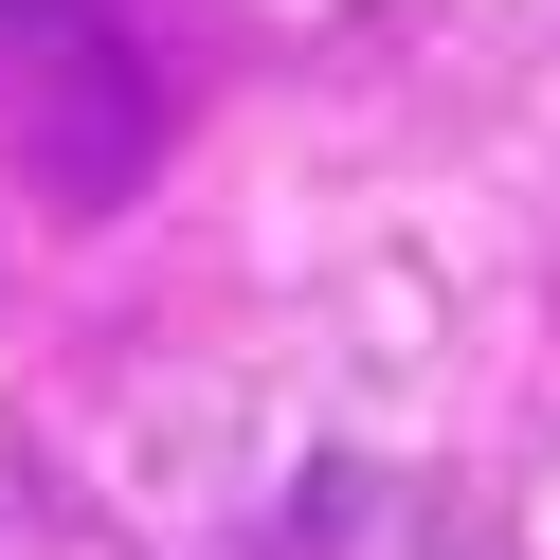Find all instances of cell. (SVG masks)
Here are the masks:
<instances>
[{"instance_id": "6da1fadb", "label": "cell", "mask_w": 560, "mask_h": 560, "mask_svg": "<svg viewBox=\"0 0 560 560\" xmlns=\"http://www.w3.org/2000/svg\"><path fill=\"white\" fill-rule=\"evenodd\" d=\"M0 19H37V0H0Z\"/></svg>"}]
</instances>
